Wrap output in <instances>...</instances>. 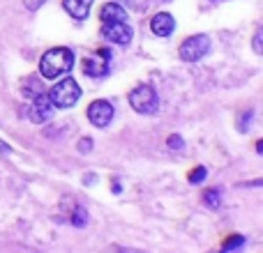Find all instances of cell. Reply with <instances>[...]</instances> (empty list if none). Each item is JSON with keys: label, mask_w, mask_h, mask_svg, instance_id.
Returning <instances> with one entry per match:
<instances>
[{"label": "cell", "mask_w": 263, "mask_h": 253, "mask_svg": "<svg viewBox=\"0 0 263 253\" xmlns=\"http://www.w3.org/2000/svg\"><path fill=\"white\" fill-rule=\"evenodd\" d=\"M72 67H74V53L69 49H63V46L49 49L40 60V74L42 78H49V81L58 78L60 74H67Z\"/></svg>", "instance_id": "obj_1"}, {"label": "cell", "mask_w": 263, "mask_h": 253, "mask_svg": "<svg viewBox=\"0 0 263 253\" xmlns=\"http://www.w3.org/2000/svg\"><path fill=\"white\" fill-rule=\"evenodd\" d=\"M79 97H81V88H79V83L74 78H65L58 86L51 88L49 92V99L55 109H69V106H74L79 101Z\"/></svg>", "instance_id": "obj_2"}, {"label": "cell", "mask_w": 263, "mask_h": 253, "mask_svg": "<svg viewBox=\"0 0 263 253\" xmlns=\"http://www.w3.org/2000/svg\"><path fill=\"white\" fill-rule=\"evenodd\" d=\"M129 104L136 113L141 115H153L159 106V97L153 86H139L129 92Z\"/></svg>", "instance_id": "obj_3"}, {"label": "cell", "mask_w": 263, "mask_h": 253, "mask_svg": "<svg viewBox=\"0 0 263 253\" xmlns=\"http://www.w3.org/2000/svg\"><path fill=\"white\" fill-rule=\"evenodd\" d=\"M208 51H210L208 35H192L180 44L178 53H180V58L185 60V62H196V60H201Z\"/></svg>", "instance_id": "obj_4"}, {"label": "cell", "mask_w": 263, "mask_h": 253, "mask_svg": "<svg viewBox=\"0 0 263 253\" xmlns=\"http://www.w3.org/2000/svg\"><path fill=\"white\" fill-rule=\"evenodd\" d=\"M102 35H104V39L114 41V44L127 46L132 41V28L125 21H109L102 23Z\"/></svg>", "instance_id": "obj_5"}, {"label": "cell", "mask_w": 263, "mask_h": 253, "mask_svg": "<svg viewBox=\"0 0 263 253\" xmlns=\"http://www.w3.org/2000/svg\"><path fill=\"white\" fill-rule=\"evenodd\" d=\"M53 111H55V106L51 104V99H49V95H44V92H40L37 97H32V104H30V120L32 122H37V124H42V122H49L51 118H53Z\"/></svg>", "instance_id": "obj_6"}, {"label": "cell", "mask_w": 263, "mask_h": 253, "mask_svg": "<svg viewBox=\"0 0 263 253\" xmlns=\"http://www.w3.org/2000/svg\"><path fill=\"white\" fill-rule=\"evenodd\" d=\"M109 58H111L109 49L97 51L95 58H86V60H83V74H86V76H90V78H102L106 72H109Z\"/></svg>", "instance_id": "obj_7"}, {"label": "cell", "mask_w": 263, "mask_h": 253, "mask_svg": "<svg viewBox=\"0 0 263 253\" xmlns=\"http://www.w3.org/2000/svg\"><path fill=\"white\" fill-rule=\"evenodd\" d=\"M88 120L95 126H106L114 120V106L106 99H97L88 106Z\"/></svg>", "instance_id": "obj_8"}, {"label": "cell", "mask_w": 263, "mask_h": 253, "mask_svg": "<svg viewBox=\"0 0 263 253\" xmlns=\"http://www.w3.org/2000/svg\"><path fill=\"white\" fill-rule=\"evenodd\" d=\"M150 28H153V32L157 37H168L173 32V28H176V21H173V16L168 12H159L153 16Z\"/></svg>", "instance_id": "obj_9"}, {"label": "cell", "mask_w": 263, "mask_h": 253, "mask_svg": "<svg viewBox=\"0 0 263 253\" xmlns=\"http://www.w3.org/2000/svg\"><path fill=\"white\" fill-rule=\"evenodd\" d=\"M63 7H65V12H69V16L86 18L92 7V0H63Z\"/></svg>", "instance_id": "obj_10"}, {"label": "cell", "mask_w": 263, "mask_h": 253, "mask_svg": "<svg viewBox=\"0 0 263 253\" xmlns=\"http://www.w3.org/2000/svg\"><path fill=\"white\" fill-rule=\"evenodd\" d=\"M100 18L102 23H109V21H127V12H125L120 5L116 3H106L100 12Z\"/></svg>", "instance_id": "obj_11"}, {"label": "cell", "mask_w": 263, "mask_h": 253, "mask_svg": "<svg viewBox=\"0 0 263 253\" xmlns=\"http://www.w3.org/2000/svg\"><path fill=\"white\" fill-rule=\"evenodd\" d=\"M37 83H40V78L37 76H30V78H26V88H23V95L26 97H37L42 92V86H37Z\"/></svg>", "instance_id": "obj_12"}, {"label": "cell", "mask_w": 263, "mask_h": 253, "mask_svg": "<svg viewBox=\"0 0 263 253\" xmlns=\"http://www.w3.org/2000/svg\"><path fill=\"white\" fill-rule=\"evenodd\" d=\"M205 205L208 207H219V203H222V196H219V189H210V191H205Z\"/></svg>", "instance_id": "obj_13"}, {"label": "cell", "mask_w": 263, "mask_h": 253, "mask_svg": "<svg viewBox=\"0 0 263 253\" xmlns=\"http://www.w3.org/2000/svg\"><path fill=\"white\" fill-rule=\"evenodd\" d=\"M86 221H88L86 209H83V207H77V209H74V217H72V223H74V226L83 228V226H86Z\"/></svg>", "instance_id": "obj_14"}, {"label": "cell", "mask_w": 263, "mask_h": 253, "mask_svg": "<svg viewBox=\"0 0 263 253\" xmlns=\"http://www.w3.org/2000/svg\"><path fill=\"white\" fill-rule=\"evenodd\" d=\"M242 244H245V237H242V235H233L231 240L224 242V251H233V249H238V246H242Z\"/></svg>", "instance_id": "obj_15"}, {"label": "cell", "mask_w": 263, "mask_h": 253, "mask_svg": "<svg viewBox=\"0 0 263 253\" xmlns=\"http://www.w3.org/2000/svg\"><path fill=\"white\" fill-rule=\"evenodd\" d=\"M203 177H205V168L203 166H196L194 171L190 173V182H192V184H199V182H203Z\"/></svg>", "instance_id": "obj_16"}, {"label": "cell", "mask_w": 263, "mask_h": 253, "mask_svg": "<svg viewBox=\"0 0 263 253\" xmlns=\"http://www.w3.org/2000/svg\"><path fill=\"white\" fill-rule=\"evenodd\" d=\"M166 143H168V147H173V150H182V145H185V143H182V138H180V136H178V134L168 136V140H166Z\"/></svg>", "instance_id": "obj_17"}, {"label": "cell", "mask_w": 263, "mask_h": 253, "mask_svg": "<svg viewBox=\"0 0 263 253\" xmlns=\"http://www.w3.org/2000/svg\"><path fill=\"white\" fill-rule=\"evenodd\" d=\"M261 37H263V32H261V30H256V35H254V41H252V49H254V53H256V55H261V53H263Z\"/></svg>", "instance_id": "obj_18"}, {"label": "cell", "mask_w": 263, "mask_h": 253, "mask_svg": "<svg viewBox=\"0 0 263 253\" xmlns=\"http://www.w3.org/2000/svg\"><path fill=\"white\" fill-rule=\"evenodd\" d=\"M23 3H26V7H28V9H30V12H35V9H37V7H40V5H42V3H44V0H23Z\"/></svg>", "instance_id": "obj_19"}, {"label": "cell", "mask_w": 263, "mask_h": 253, "mask_svg": "<svg viewBox=\"0 0 263 253\" xmlns=\"http://www.w3.org/2000/svg\"><path fill=\"white\" fill-rule=\"evenodd\" d=\"M90 147H92V140H90V138H83L81 145H79V150H81V152H88Z\"/></svg>", "instance_id": "obj_20"}, {"label": "cell", "mask_w": 263, "mask_h": 253, "mask_svg": "<svg viewBox=\"0 0 263 253\" xmlns=\"http://www.w3.org/2000/svg\"><path fill=\"white\" fill-rule=\"evenodd\" d=\"M3 150H9V145L5 143V140H0V152H3Z\"/></svg>", "instance_id": "obj_21"}]
</instances>
